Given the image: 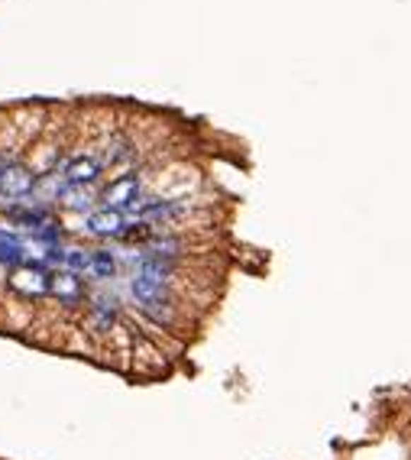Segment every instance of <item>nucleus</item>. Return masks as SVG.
<instances>
[{
    "instance_id": "1",
    "label": "nucleus",
    "mask_w": 411,
    "mask_h": 460,
    "mask_svg": "<svg viewBox=\"0 0 411 460\" xmlns=\"http://www.w3.org/2000/svg\"><path fill=\"white\" fill-rule=\"evenodd\" d=\"M33 188H36V176H33V169H26L23 162H4L0 166V195L23 198Z\"/></svg>"
},
{
    "instance_id": "4",
    "label": "nucleus",
    "mask_w": 411,
    "mask_h": 460,
    "mask_svg": "<svg viewBox=\"0 0 411 460\" xmlns=\"http://www.w3.org/2000/svg\"><path fill=\"white\" fill-rule=\"evenodd\" d=\"M133 295H137V301L149 311V308H156V305H166V282L139 272V276L133 279Z\"/></svg>"
},
{
    "instance_id": "10",
    "label": "nucleus",
    "mask_w": 411,
    "mask_h": 460,
    "mask_svg": "<svg viewBox=\"0 0 411 460\" xmlns=\"http://www.w3.org/2000/svg\"><path fill=\"white\" fill-rule=\"evenodd\" d=\"M149 234H153V230H149V224H146V221L133 224V227H129V230H120V237H123V240H129V243H133V240H137V243H139V240H146V237H149Z\"/></svg>"
},
{
    "instance_id": "5",
    "label": "nucleus",
    "mask_w": 411,
    "mask_h": 460,
    "mask_svg": "<svg viewBox=\"0 0 411 460\" xmlns=\"http://www.w3.org/2000/svg\"><path fill=\"white\" fill-rule=\"evenodd\" d=\"M49 292H52L59 301H65V305H78V301H81V295H84L81 282H78L71 272H59V276H52Z\"/></svg>"
},
{
    "instance_id": "3",
    "label": "nucleus",
    "mask_w": 411,
    "mask_h": 460,
    "mask_svg": "<svg viewBox=\"0 0 411 460\" xmlns=\"http://www.w3.org/2000/svg\"><path fill=\"white\" fill-rule=\"evenodd\" d=\"M137 195H139V178L137 176H120L117 182L107 185V192H104V201L107 207H129V205H137Z\"/></svg>"
},
{
    "instance_id": "8",
    "label": "nucleus",
    "mask_w": 411,
    "mask_h": 460,
    "mask_svg": "<svg viewBox=\"0 0 411 460\" xmlns=\"http://www.w3.org/2000/svg\"><path fill=\"white\" fill-rule=\"evenodd\" d=\"M114 269H117L114 256L104 253V250H94V253H91V269H88V272H94L98 279H110V276H114Z\"/></svg>"
},
{
    "instance_id": "6",
    "label": "nucleus",
    "mask_w": 411,
    "mask_h": 460,
    "mask_svg": "<svg viewBox=\"0 0 411 460\" xmlns=\"http://www.w3.org/2000/svg\"><path fill=\"white\" fill-rule=\"evenodd\" d=\"M88 230L98 234V237H110V234H120L123 230V217L114 207H104V211H94L88 214Z\"/></svg>"
},
{
    "instance_id": "9",
    "label": "nucleus",
    "mask_w": 411,
    "mask_h": 460,
    "mask_svg": "<svg viewBox=\"0 0 411 460\" xmlns=\"http://www.w3.org/2000/svg\"><path fill=\"white\" fill-rule=\"evenodd\" d=\"M62 260L69 263L71 269H84V272L91 269V253H81V250H65V253H62Z\"/></svg>"
},
{
    "instance_id": "11",
    "label": "nucleus",
    "mask_w": 411,
    "mask_h": 460,
    "mask_svg": "<svg viewBox=\"0 0 411 460\" xmlns=\"http://www.w3.org/2000/svg\"><path fill=\"white\" fill-rule=\"evenodd\" d=\"M13 250H20V240L7 230H0V253H13Z\"/></svg>"
},
{
    "instance_id": "2",
    "label": "nucleus",
    "mask_w": 411,
    "mask_h": 460,
    "mask_svg": "<svg viewBox=\"0 0 411 460\" xmlns=\"http://www.w3.org/2000/svg\"><path fill=\"white\" fill-rule=\"evenodd\" d=\"M49 282H52V279L36 266H16L13 272L7 276L10 289H16L20 295H36V299H42V295L49 292Z\"/></svg>"
},
{
    "instance_id": "7",
    "label": "nucleus",
    "mask_w": 411,
    "mask_h": 460,
    "mask_svg": "<svg viewBox=\"0 0 411 460\" xmlns=\"http://www.w3.org/2000/svg\"><path fill=\"white\" fill-rule=\"evenodd\" d=\"M98 176H100V166L91 156H78V159H71L69 166H65V178H69L71 185H91Z\"/></svg>"
}]
</instances>
